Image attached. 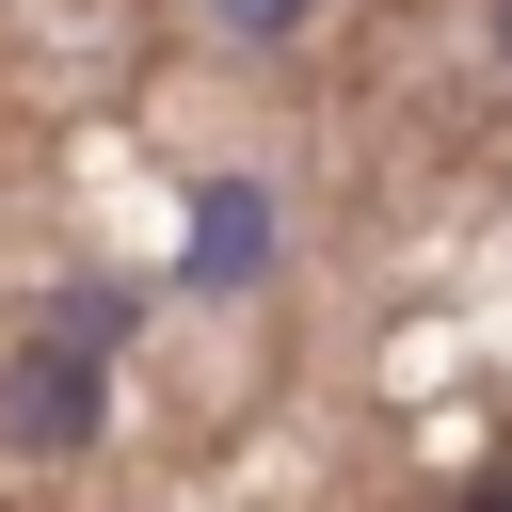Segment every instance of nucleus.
I'll use <instances>...</instances> for the list:
<instances>
[{
    "label": "nucleus",
    "instance_id": "obj_5",
    "mask_svg": "<svg viewBox=\"0 0 512 512\" xmlns=\"http://www.w3.org/2000/svg\"><path fill=\"white\" fill-rule=\"evenodd\" d=\"M480 32H496V64H512V0H480Z\"/></svg>",
    "mask_w": 512,
    "mask_h": 512
},
{
    "label": "nucleus",
    "instance_id": "obj_3",
    "mask_svg": "<svg viewBox=\"0 0 512 512\" xmlns=\"http://www.w3.org/2000/svg\"><path fill=\"white\" fill-rule=\"evenodd\" d=\"M128 320H144L128 288H64V304H48V336H80V352H128Z\"/></svg>",
    "mask_w": 512,
    "mask_h": 512
},
{
    "label": "nucleus",
    "instance_id": "obj_1",
    "mask_svg": "<svg viewBox=\"0 0 512 512\" xmlns=\"http://www.w3.org/2000/svg\"><path fill=\"white\" fill-rule=\"evenodd\" d=\"M96 432H112V352H80V336L32 320V336L0 352V448H16V464H80Z\"/></svg>",
    "mask_w": 512,
    "mask_h": 512
},
{
    "label": "nucleus",
    "instance_id": "obj_4",
    "mask_svg": "<svg viewBox=\"0 0 512 512\" xmlns=\"http://www.w3.org/2000/svg\"><path fill=\"white\" fill-rule=\"evenodd\" d=\"M304 16H320V0H208L224 48H304Z\"/></svg>",
    "mask_w": 512,
    "mask_h": 512
},
{
    "label": "nucleus",
    "instance_id": "obj_2",
    "mask_svg": "<svg viewBox=\"0 0 512 512\" xmlns=\"http://www.w3.org/2000/svg\"><path fill=\"white\" fill-rule=\"evenodd\" d=\"M272 240H288V224H272V192H256V176H192V256H176L192 288H256V272H272Z\"/></svg>",
    "mask_w": 512,
    "mask_h": 512
}]
</instances>
